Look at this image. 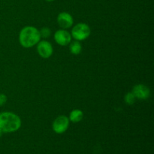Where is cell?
I'll return each instance as SVG.
<instances>
[{"instance_id": "obj_1", "label": "cell", "mask_w": 154, "mask_h": 154, "mask_svg": "<svg viewBox=\"0 0 154 154\" xmlns=\"http://www.w3.org/2000/svg\"><path fill=\"white\" fill-rule=\"evenodd\" d=\"M21 120L17 115L11 112L0 114V132H14L20 128Z\"/></svg>"}, {"instance_id": "obj_2", "label": "cell", "mask_w": 154, "mask_h": 154, "mask_svg": "<svg viewBox=\"0 0 154 154\" xmlns=\"http://www.w3.org/2000/svg\"><path fill=\"white\" fill-rule=\"evenodd\" d=\"M40 32L33 26H26L20 32L19 41L23 48H32L40 41Z\"/></svg>"}, {"instance_id": "obj_3", "label": "cell", "mask_w": 154, "mask_h": 154, "mask_svg": "<svg viewBox=\"0 0 154 154\" xmlns=\"http://www.w3.org/2000/svg\"><path fill=\"white\" fill-rule=\"evenodd\" d=\"M90 28L88 25L83 23H78L72 30V35L76 41H83L90 36Z\"/></svg>"}, {"instance_id": "obj_4", "label": "cell", "mask_w": 154, "mask_h": 154, "mask_svg": "<svg viewBox=\"0 0 154 154\" xmlns=\"http://www.w3.org/2000/svg\"><path fill=\"white\" fill-rule=\"evenodd\" d=\"M69 125V119L66 116H59L53 123V129L56 133L62 134L67 130Z\"/></svg>"}, {"instance_id": "obj_5", "label": "cell", "mask_w": 154, "mask_h": 154, "mask_svg": "<svg viewBox=\"0 0 154 154\" xmlns=\"http://www.w3.org/2000/svg\"><path fill=\"white\" fill-rule=\"evenodd\" d=\"M37 51L42 58H49L53 54V47L50 42L47 41L39 42L37 46Z\"/></svg>"}, {"instance_id": "obj_6", "label": "cell", "mask_w": 154, "mask_h": 154, "mask_svg": "<svg viewBox=\"0 0 154 154\" xmlns=\"http://www.w3.org/2000/svg\"><path fill=\"white\" fill-rule=\"evenodd\" d=\"M132 93L137 99L145 100L150 97V90L147 86L143 85V84H138L133 87Z\"/></svg>"}, {"instance_id": "obj_7", "label": "cell", "mask_w": 154, "mask_h": 154, "mask_svg": "<svg viewBox=\"0 0 154 154\" xmlns=\"http://www.w3.org/2000/svg\"><path fill=\"white\" fill-rule=\"evenodd\" d=\"M54 39L56 42L62 46H66L72 41V36L70 33L65 29H60L54 34Z\"/></svg>"}, {"instance_id": "obj_8", "label": "cell", "mask_w": 154, "mask_h": 154, "mask_svg": "<svg viewBox=\"0 0 154 154\" xmlns=\"http://www.w3.org/2000/svg\"><path fill=\"white\" fill-rule=\"evenodd\" d=\"M57 23L62 29H69L73 24V18L69 13L62 12L57 17Z\"/></svg>"}, {"instance_id": "obj_9", "label": "cell", "mask_w": 154, "mask_h": 154, "mask_svg": "<svg viewBox=\"0 0 154 154\" xmlns=\"http://www.w3.org/2000/svg\"><path fill=\"white\" fill-rule=\"evenodd\" d=\"M84 117V114L81 110H74L71 112L70 116H69V120L73 123H78V122L81 121Z\"/></svg>"}, {"instance_id": "obj_10", "label": "cell", "mask_w": 154, "mask_h": 154, "mask_svg": "<svg viewBox=\"0 0 154 154\" xmlns=\"http://www.w3.org/2000/svg\"><path fill=\"white\" fill-rule=\"evenodd\" d=\"M69 49H70L71 53L72 54L78 55V54H79L81 53V50H82V47H81V43L78 41H75V42H72Z\"/></svg>"}, {"instance_id": "obj_11", "label": "cell", "mask_w": 154, "mask_h": 154, "mask_svg": "<svg viewBox=\"0 0 154 154\" xmlns=\"http://www.w3.org/2000/svg\"><path fill=\"white\" fill-rule=\"evenodd\" d=\"M124 100L126 103L128 104V105H132V104L135 103V97L132 93H128L125 96Z\"/></svg>"}, {"instance_id": "obj_12", "label": "cell", "mask_w": 154, "mask_h": 154, "mask_svg": "<svg viewBox=\"0 0 154 154\" xmlns=\"http://www.w3.org/2000/svg\"><path fill=\"white\" fill-rule=\"evenodd\" d=\"M39 32H40L41 37L47 38H49L50 36H51V29H50L49 28H48V27H44V28H42V29H41V31Z\"/></svg>"}, {"instance_id": "obj_13", "label": "cell", "mask_w": 154, "mask_h": 154, "mask_svg": "<svg viewBox=\"0 0 154 154\" xmlns=\"http://www.w3.org/2000/svg\"><path fill=\"white\" fill-rule=\"evenodd\" d=\"M7 102V97L5 95L0 93V106H2Z\"/></svg>"}, {"instance_id": "obj_14", "label": "cell", "mask_w": 154, "mask_h": 154, "mask_svg": "<svg viewBox=\"0 0 154 154\" xmlns=\"http://www.w3.org/2000/svg\"><path fill=\"white\" fill-rule=\"evenodd\" d=\"M47 1H48V2H51V1H54V0H47Z\"/></svg>"}, {"instance_id": "obj_15", "label": "cell", "mask_w": 154, "mask_h": 154, "mask_svg": "<svg viewBox=\"0 0 154 154\" xmlns=\"http://www.w3.org/2000/svg\"><path fill=\"white\" fill-rule=\"evenodd\" d=\"M1 135H2V132H0V136H1Z\"/></svg>"}]
</instances>
